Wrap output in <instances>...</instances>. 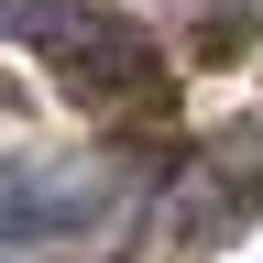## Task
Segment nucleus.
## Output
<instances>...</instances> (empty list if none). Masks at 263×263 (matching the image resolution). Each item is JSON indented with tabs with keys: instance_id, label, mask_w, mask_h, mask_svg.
<instances>
[{
	"instance_id": "nucleus-1",
	"label": "nucleus",
	"mask_w": 263,
	"mask_h": 263,
	"mask_svg": "<svg viewBox=\"0 0 263 263\" xmlns=\"http://www.w3.org/2000/svg\"><path fill=\"white\" fill-rule=\"evenodd\" d=\"M0 22L33 33V44H44V66H55V77H77L88 99H132V88H154V44H143L132 22L88 11V0H11Z\"/></svg>"
},
{
	"instance_id": "nucleus-2",
	"label": "nucleus",
	"mask_w": 263,
	"mask_h": 263,
	"mask_svg": "<svg viewBox=\"0 0 263 263\" xmlns=\"http://www.w3.org/2000/svg\"><path fill=\"white\" fill-rule=\"evenodd\" d=\"M241 143H230V154H209V164H197V186L176 197V209H164V230H176V241H209V230L230 219V209H241V197H263V176H241Z\"/></svg>"
}]
</instances>
